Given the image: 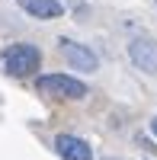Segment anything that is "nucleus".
Returning a JSON list of instances; mask_svg holds the SVG:
<instances>
[{
	"mask_svg": "<svg viewBox=\"0 0 157 160\" xmlns=\"http://www.w3.org/2000/svg\"><path fill=\"white\" fill-rule=\"evenodd\" d=\"M35 90L48 99H84L87 96V83L68 74H42L35 80Z\"/></svg>",
	"mask_w": 157,
	"mask_h": 160,
	"instance_id": "1",
	"label": "nucleus"
},
{
	"mask_svg": "<svg viewBox=\"0 0 157 160\" xmlns=\"http://www.w3.org/2000/svg\"><path fill=\"white\" fill-rule=\"evenodd\" d=\"M38 64H42V51H38L32 42H16L3 51V68L13 77H26V74H35Z\"/></svg>",
	"mask_w": 157,
	"mask_h": 160,
	"instance_id": "2",
	"label": "nucleus"
},
{
	"mask_svg": "<svg viewBox=\"0 0 157 160\" xmlns=\"http://www.w3.org/2000/svg\"><path fill=\"white\" fill-rule=\"evenodd\" d=\"M58 45H61V55H64V61H68L71 68H77V71H96L99 68V58L87 45L74 42V38H61Z\"/></svg>",
	"mask_w": 157,
	"mask_h": 160,
	"instance_id": "3",
	"label": "nucleus"
},
{
	"mask_svg": "<svg viewBox=\"0 0 157 160\" xmlns=\"http://www.w3.org/2000/svg\"><path fill=\"white\" fill-rule=\"evenodd\" d=\"M128 58L138 71L144 74H157V42L154 38H135L128 45Z\"/></svg>",
	"mask_w": 157,
	"mask_h": 160,
	"instance_id": "4",
	"label": "nucleus"
},
{
	"mask_svg": "<svg viewBox=\"0 0 157 160\" xmlns=\"http://www.w3.org/2000/svg\"><path fill=\"white\" fill-rule=\"evenodd\" d=\"M55 154L61 160H93V151L90 144L77 135H58L55 138Z\"/></svg>",
	"mask_w": 157,
	"mask_h": 160,
	"instance_id": "5",
	"label": "nucleus"
},
{
	"mask_svg": "<svg viewBox=\"0 0 157 160\" xmlns=\"http://www.w3.org/2000/svg\"><path fill=\"white\" fill-rule=\"evenodd\" d=\"M23 10L35 19H58L64 13L61 0H23Z\"/></svg>",
	"mask_w": 157,
	"mask_h": 160,
	"instance_id": "6",
	"label": "nucleus"
},
{
	"mask_svg": "<svg viewBox=\"0 0 157 160\" xmlns=\"http://www.w3.org/2000/svg\"><path fill=\"white\" fill-rule=\"evenodd\" d=\"M151 131H154V135H157V118H154V122H151Z\"/></svg>",
	"mask_w": 157,
	"mask_h": 160,
	"instance_id": "7",
	"label": "nucleus"
}]
</instances>
